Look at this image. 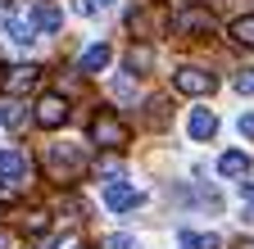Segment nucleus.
Wrapping results in <instances>:
<instances>
[{
	"label": "nucleus",
	"instance_id": "f257e3e1",
	"mask_svg": "<svg viewBox=\"0 0 254 249\" xmlns=\"http://www.w3.org/2000/svg\"><path fill=\"white\" fill-rule=\"evenodd\" d=\"M41 168H46V177H50V181L73 186V181L86 172V149H82V145H46Z\"/></svg>",
	"mask_w": 254,
	"mask_h": 249
},
{
	"label": "nucleus",
	"instance_id": "f03ea898",
	"mask_svg": "<svg viewBox=\"0 0 254 249\" xmlns=\"http://www.w3.org/2000/svg\"><path fill=\"white\" fill-rule=\"evenodd\" d=\"M127 141H132V132H127V122L114 113V109H100L91 118V145H100V149H123Z\"/></svg>",
	"mask_w": 254,
	"mask_h": 249
},
{
	"label": "nucleus",
	"instance_id": "7ed1b4c3",
	"mask_svg": "<svg viewBox=\"0 0 254 249\" xmlns=\"http://www.w3.org/2000/svg\"><path fill=\"white\" fill-rule=\"evenodd\" d=\"M173 86L182 91V96H213V91H218V77H213L209 68L186 64V68H177V73H173Z\"/></svg>",
	"mask_w": 254,
	"mask_h": 249
},
{
	"label": "nucleus",
	"instance_id": "20e7f679",
	"mask_svg": "<svg viewBox=\"0 0 254 249\" xmlns=\"http://www.w3.org/2000/svg\"><path fill=\"white\" fill-rule=\"evenodd\" d=\"M37 127H46V132H55V127H64L68 122V100L59 96V91H46V96L37 100Z\"/></svg>",
	"mask_w": 254,
	"mask_h": 249
},
{
	"label": "nucleus",
	"instance_id": "39448f33",
	"mask_svg": "<svg viewBox=\"0 0 254 249\" xmlns=\"http://www.w3.org/2000/svg\"><path fill=\"white\" fill-rule=\"evenodd\" d=\"M37 82H41L37 64H14V68L0 73V91H5V96H27V91H37Z\"/></svg>",
	"mask_w": 254,
	"mask_h": 249
},
{
	"label": "nucleus",
	"instance_id": "423d86ee",
	"mask_svg": "<svg viewBox=\"0 0 254 249\" xmlns=\"http://www.w3.org/2000/svg\"><path fill=\"white\" fill-rule=\"evenodd\" d=\"M204 32H213L209 9H182L173 18V37H204Z\"/></svg>",
	"mask_w": 254,
	"mask_h": 249
},
{
	"label": "nucleus",
	"instance_id": "0eeeda50",
	"mask_svg": "<svg viewBox=\"0 0 254 249\" xmlns=\"http://www.w3.org/2000/svg\"><path fill=\"white\" fill-rule=\"evenodd\" d=\"M145 195L136 191V186H127V181H109L105 186V208L109 213H127V208H136Z\"/></svg>",
	"mask_w": 254,
	"mask_h": 249
},
{
	"label": "nucleus",
	"instance_id": "6e6552de",
	"mask_svg": "<svg viewBox=\"0 0 254 249\" xmlns=\"http://www.w3.org/2000/svg\"><path fill=\"white\" fill-rule=\"evenodd\" d=\"M109 59H114V50H109L105 41H95V46H91V50H86V54L77 59V68H82V73L91 77V73H105V68H109Z\"/></svg>",
	"mask_w": 254,
	"mask_h": 249
},
{
	"label": "nucleus",
	"instance_id": "1a4fd4ad",
	"mask_svg": "<svg viewBox=\"0 0 254 249\" xmlns=\"http://www.w3.org/2000/svg\"><path fill=\"white\" fill-rule=\"evenodd\" d=\"M190 136L195 141H213V132H218V118H213V109H190Z\"/></svg>",
	"mask_w": 254,
	"mask_h": 249
},
{
	"label": "nucleus",
	"instance_id": "9d476101",
	"mask_svg": "<svg viewBox=\"0 0 254 249\" xmlns=\"http://www.w3.org/2000/svg\"><path fill=\"white\" fill-rule=\"evenodd\" d=\"M0 177L5 181H27V159L18 149H0Z\"/></svg>",
	"mask_w": 254,
	"mask_h": 249
},
{
	"label": "nucleus",
	"instance_id": "9b49d317",
	"mask_svg": "<svg viewBox=\"0 0 254 249\" xmlns=\"http://www.w3.org/2000/svg\"><path fill=\"white\" fill-rule=\"evenodd\" d=\"M154 27H159V18H154V9H132V14H127V32H132V37H154Z\"/></svg>",
	"mask_w": 254,
	"mask_h": 249
},
{
	"label": "nucleus",
	"instance_id": "f8f14e48",
	"mask_svg": "<svg viewBox=\"0 0 254 249\" xmlns=\"http://www.w3.org/2000/svg\"><path fill=\"white\" fill-rule=\"evenodd\" d=\"M227 37H232L236 46L254 50V14H241V18H232V27H227Z\"/></svg>",
	"mask_w": 254,
	"mask_h": 249
},
{
	"label": "nucleus",
	"instance_id": "ddd939ff",
	"mask_svg": "<svg viewBox=\"0 0 254 249\" xmlns=\"http://www.w3.org/2000/svg\"><path fill=\"white\" fill-rule=\"evenodd\" d=\"M150 68H154V50H150V46H132V50H127V73L141 77V73H150Z\"/></svg>",
	"mask_w": 254,
	"mask_h": 249
},
{
	"label": "nucleus",
	"instance_id": "4468645a",
	"mask_svg": "<svg viewBox=\"0 0 254 249\" xmlns=\"http://www.w3.org/2000/svg\"><path fill=\"white\" fill-rule=\"evenodd\" d=\"M218 172L222 177H250V159H245L241 149H232V154H222V159H218Z\"/></svg>",
	"mask_w": 254,
	"mask_h": 249
},
{
	"label": "nucleus",
	"instance_id": "2eb2a0df",
	"mask_svg": "<svg viewBox=\"0 0 254 249\" xmlns=\"http://www.w3.org/2000/svg\"><path fill=\"white\" fill-rule=\"evenodd\" d=\"M32 23H37L41 32H59V27H64V14L55 5H37V9H32Z\"/></svg>",
	"mask_w": 254,
	"mask_h": 249
},
{
	"label": "nucleus",
	"instance_id": "dca6fc26",
	"mask_svg": "<svg viewBox=\"0 0 254 249\" xmlns=\"http://www.w3.org/2000/svg\"><path fill=\"white\" fill-rule=\"evenodd\" d=\"M5 27H9V37H14L18 46H27V41H32V32H37V23H32V18H9Z\"/></svg>",
	"mask_w": 254,
	"mask_h": 249
},
{
	"label": "nucleus",
	"instance_id": "f3484780",
	"mask_svg": "<svg viewBox=\"0 0 254 249\" xmlns=\"http://www.w3.org/2000/svg\"><path fill=\"white\" fill-rule=\"evenodd\" d=\"M182 249H222L218 236H195V231H182Z\"/></svg>",
	"mask_w": 254,
	"mask_h": 249
},
{
	"label": "nucleus",
	"instance_id": "a211bd4d",
	"mask_svg": "<svg viewBox=\"0 0 254 249\" xmlns=\"http://www.w3.org/2000/svg\"><path fill=\"white\" fill-rule=\"evenodd\" d=\"M145 122L150 127H168V100H150L145 104Z\"/></svg>",
	"mask_w": 254,
	"mask_h": 249
},
{
	"label": "nucleus",
	"instance_id": "6ab92c4d",
	"mask_svg": "<svg viewBox=\"0 0 254 249\" xmlns=\"http://www.w3.org/2000/svg\"><path fill=\"white\" fill-rule=\"evenodd\" d=\"M5 127H9V132H23V127H27L23 104H5Z\"/></svg>",
	"mask_w": 254,
	"mask_h": 249
},
{
	"label": "nucleus",
	"instance_id": "aec40b11",
	"mask_svg": "<svg viewBox=\"0 0 254 249\" xmlns=\"http://www.w3.org/2000/svg\"><path fill=\"white\" fill-rule=\"evenodd\" d=\"M232 86L241 91V96H254V68H241V73L232 77Z\"/></svg>",
	"mask_w": 254,
	"mask_h": 249
},
{
	"label": "nucleus",
	"instance_id": "412c9836",
	"mask_svg": "<svg viewBox=\"0 0 254 249\" xmlns=\"http://www.w3.org/2000/svg\"><path fill=\"white\" fill-rule=\"evenodd\" d=\"M241 195H245V217L254 222V181H241Z\"/></svg>",
	"mask_w": 254,
	"mask_h": 249
},
{
	"label": "nucleus",
	"instance_id": "4be33fe9",
	"mask_svg": "<svg viewBox=\"0 0 254 249\" xmlns=\"http://www.w3.org/2000/svg\"><path fill=\"white\" fill-rule=\"evenodd\" d=\"M109 5H114V0H77L82 14H100V9H109Z\"/></svg>",
	"mask_w": 254,
	"mask_h": 249
},
{
	"label": "nucleus",
	"instance_id": "5701e85b",
	"mask_svg": "<svg viewBox=\"0 0 254 249\" xmlns=\"http://www.w3.org/2000/svg\"><path fill=\"white\" fill-rule=\"evenodd\" d=\"M23 227H27V231H46V227H50V217H46V213H32Z\"/></svg>",
	"mask_w": 254,
	"mask_h": 249
},
{
	"label": "nucleus",
	"instance_id": "b1692460",
	"mask_svg": "<svg viewBox=\"0 0 254 249\" xmlns=\"http://www.w3.org/2000/svg\"><path fill=\"white\" fill-rule=\"evenodd\" d=\"M236 127H241V136H250V141H254V113H241Z\"/></svg>",
	"mask_w": 254,
	"mask_h": 249
},
{
	"label": "nucleus",
	"instance_id": "393cba45",
	"mask_svg": "<svg viewBox=\"0 0 254 249\" xmlns=\"http://www.w3.org/2000/svg\"><path fill=\"white\" fill-rule=\"evenodd\" d=\"M109 249H132V236H109Z\"/></svg>",
	"mask_w": 254,
	"mask_h": 249
},
{
	"label": "nucleus",
	"instance_id": "a878e982",
	"mask_svg": "<svg viewBox=\"0 0 254 249\" xmlns=\"http://www.w3.org/2000/svg\"><path fill=\"white\" fill-rule=\"evenodd\" d=\"M9 204H14V191H9L5 181H0V208H9Z\"/></svg>",
	"mask_w": 254,
	"mask_h": 249
},
{
	"label": "nucleus",
	"instance_id": "bb28decb",
	"mask_svg": "<svg viewBox=\"0 0 254 249\" xmlns=\"http://www.w3.org/2000/svg\"><path fill=\"white\" fill-rule=\"evenodd\" d=\"M232 249H254V236H241V240H236Z\"/></svg>",
	"mask_w": 254,
	"mask_h": 249
},
{
	"label": "nucleus",
	"instance_id": "cd10ccee",
	"mask_svg": "<svg viewBox=\"0 0 254 249\" xmlns=\"http://www.w3.org/2000/svg\"><path fill=\"white\" fill-rule=\"evenodd\" d=\"M0 249H9V236H5V231H0Z\"/></svg>",
	"mask_w": 254,
	"mask_h": 249
}]
</instances>
